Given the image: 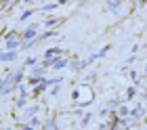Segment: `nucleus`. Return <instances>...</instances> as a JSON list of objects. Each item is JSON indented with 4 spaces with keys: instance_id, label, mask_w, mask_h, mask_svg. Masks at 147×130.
<instances>
[{
    "instance_id": "f257e3e1",
    "label": "nucleus",
    "mask_w": 147,
    "mask_h": 130,
    "mask_svg": "<svg viewBox=\"0 0 147 130\" xmlns=\"http://www.w3.org/2000/svg\"><path fill=\"white\" fill-rule=\"evenodd\" d=\"M4 46L11 48V51H17L19 46H21V36H19V34H9L6 40H4Z\"/></svg>"
},
{
    "instance_id": "f03ea898",
    "label": "nucleus",
    "mask_w": 147,
    "mask_h": 130,
    "mask_svg": "<svg viewBox=\"0 0 147 130\" xmlns=\"http://www.w3.org/2000/svg\"><path fill=\"white\" fill-rule=\"evenodd\" d=\"M15 59H17V51L6 48V53L2 55V61H4V63H9V61H15Z\"/></svg>"
},
{
    "instance_id": "7ed1b4c3",
    "label": "nucleus",
    "mask_w": 147,
    "mask_h": 130,
    "mask_svg": "<svg viewBox=\"0 0 147 130\" xmlns=\"http://www.w3.org/2000/svg\"><path fill=\"white\" fill-rule=\"evenodd\" d=\"M23 38H28V40L36 38V27H28V30H25V34H23Z\"/></svg>"
},
{
    "instance_id": "20e7f679",
    "label": "nucleus",
    "mask_w": 147,
    "mask_h": 130,
    "mask_svg": "<svg viewBox=\"0 0 147 130\" xmlns=\"http://www.w3.org/2000/svg\"><path fill=\"white\" fill-rule=\"evenodd\" d=\"M51 65H53V67H57V69H61V67L67 65V61H65V59H57V61H53Z\"/></svg>"
},
{
    "instance_id": "39448f33",
    "label": "nucleus",
    "mask_w": 147,
    "mask_h": 130,
    "mask_svg": "<svg viewBox=\"0 0 147 130\" xmlns=\"http://www.w3.org/2000/svg\"><path fill=\"white\" fill-rule=\"evenodd\" d=\"M107 4L111 6V9H118V6H120V0H109Z\"/></svg>"
}]
</instances>
